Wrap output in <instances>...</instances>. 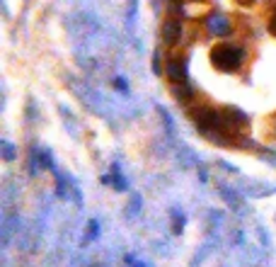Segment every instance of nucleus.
Segmentation results:
<instances>
[{
    "mask_svg": "<svg viewBox=\"0 0 276 267\" xmlns=\"http://www.w3.org/2000/svg\"><path fill=\"white\" fill-rule=\"evenodd\" d=\"M245 61V51L240 46H233V44H216L211 49V63L216 66L223 73H233L242 66Z\"/></svg>",
    "mask_w": 276,
    "mask_h": 267,
    "instance_id": "f257e3e1",
    "label": "nucleus"
},
{
    "mask_svg": "<svg viewBox=\"0 0 276 267\" xmlns=\"http://www.w3.org/2000/svg\"><path fill=\"white\" fill-rule=\"evenodd\" d=\"M165 73H167V78H170L175 85L187 83V75H189V61H187L184 56L170 58V61H167V66H165Z\"/></svg>",
    "mask_w": 276,
    "mask_h": 267,
    "instance_id": "f03ea898",
    "label": "nucleus"
},
{
    "mask_svg": "<svg viewBox=\"0 0 276 267\" xmlns=\"http://www.w3.org/2000/svg\"><path fill=\"white\" fill-rule=\"evenodd\" d=\"M180 37H182V25L177 20H167L165 27H163V42L167 46H175V44L180 42Z\"/></svg>",
    "mask_w": 276,
    "mask_h": 267,
    "instance_id": "7ed1b4c3",
    "label": "nucleus"
},
{
    "mask_svg": "<svg viewBox=\"0 0 276 267\" xmlns=\"http://www.w3.org/2000/svg\"><path fill=\"white\" fill-rule=\"evenodd\" d=\"M208 29H211L213 34H225V32H228V20H225L223 15H211V17H208Z\"/></svg>",
    "mask_w": 276,
    "mask_h": 267,
    "instance_id": "20e7f679",
    "label": "nucleus"
},
{
    "mask_svg": "<svg viewBox=\"0 0 276 267\" xmlns=\"http://www.w3.org/2000/svg\"><path fill=\"white\" fill-rule=\"evenodd\" d=\"M172 93H175L180 100H187L189 95H192V87H189L187 83H180V85H175V87H172Z\"/></svg>",
    "mask_w": 276,
    "mask_h": 267,
    "instance_id": "39448f33",
    "label": "nucleus"
},
{
    "mask_svg": "<svg viewBox=\"0 0 276 267\" xmlns=\"http://www.w3.org/2000/svg\"><path fill=\"white\" fill-rule=\"evenodd\" d=\"M3 155H5V160H13V158H15V148H13V143L3 141Z\"/></svg>",
    "mask_w": 276,
    "mask_h": 267,
    "instance_id": "423d86ee",
    "label": "nucleus"
},
{
    "mask_svg": "<svg viewBox=\"0 0 276 267\" xmlns=\"http://www.w3.org/2000/svg\"><path fill=\"white\" fill-rule=\"evenodd\" d=\"M95 236H99V224H97V221H90V238H95Z\"/></svg>",
    "mask_w": 276,
    "mask_h": 267,
    "instance_id": "0eeeda50",
    "label": "nucleus"
},
{
    "mask_svg": "<svg viewBox=\"0 0 276 267\" xmlns=\"http://www.w3.org/2000/svg\"><path fill=\"white\" fill-rule=\"evenodd\" d=\"M269 32H271V37H276V15L269 20Z\"/></svg>",
    "mask_w": 276,
    "mask_h": 267,
    "instance_id": "6e6552de",
    "label": "nucleus"
},
{
    "mask_svg": "<svg viewBox=\"0 0 276 267\" xmlns=\"http://www.w3.org/2000/svg\"><path fill=\"white\" fill-rule=\"evenodd\" d=\"M237 3H240V5H252L254 0H237Z\"/></svg>",
    "mask_w": 276,
    "mask_h": 267,
    "instance_id": "1a4fd4ad",
    "label": "nucleus"
}]
</instances>
